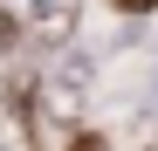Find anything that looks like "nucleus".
<instances>
[{"instance_id": "f257e3e1", "label": "nucleus", "mask_w": 158, "mask_h": 151, "mask_svg": "<svg viewBox=\"0 0 158 151\" xmlns=\"http://www.w3.org/2000/svg\"><path fill=\"white\" fill-rule=\"evenodd\" d=\"M0 151H14V144H0Z\"/></svg>"}]
</instances>
